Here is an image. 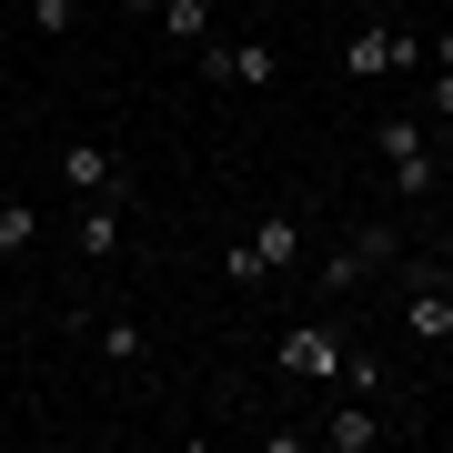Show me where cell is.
<instances>
[{
  "instance_id": "7c38bea8",
  "label": "cell",
  "mask_w": 453,
  "mask_h": 453,
  "mask_svg": "<svg viewBox=\"0 0 453 453\" xmlns=\"http://www.w3.org/2000/svg\"><path fill=\"white\" fill-rule=\"evenodd\" d=\"M151 20H162V41H172V50H202V41H211V0H162Z\"/></svg>"
},
{
  "instance_id": "8992f818",
  "label": "cell",
  "mask_w": 453,
  "mask_h": 453,
  "mask_svg": "<svg viewBox=\"0 0 453 453\" xmlns=\"http://www.w3.org/2000/svg\"><path fill=\"white\" fill-rule=\"evenodd\" d=\"M61 181H71V202H121V192H131L121 162H111L101 142H71V151H61Z\"/></svg>"
},
{
  "instance_id": "5bb4252c",
  "label": "cell",
  "mask_w": 453,
  "mask_h": 453,
  "mask_svg": "<svg viewBox=\"0 0 453 453\" xmlns=\"http://www.w3.org/2000/svg\"><path fill=\"white\" fill-rule=\"evenodd\" d=\"M423 111H434V121H453V71H434V81H423Z\"/></svg>"
},
{
  "instance_id": "ba28073f",
  "label": "cell",
  "mask_w": 453,
  "mask_h": 453,
  "mask_svg": "<svg viewBox=\"0 0 453 453\" xmlns=\"http://www.w3.org/2000/svg\"><path fill=\"white\" fill-rule=\"evenodd\" d=\"M81 342H91V353H101V363H111V372H142V363H151V333H142V323H131V312H101V323H91Z\"/></svg>"
},
{
  "instance_id": "4fadbf2b",
  "label": "cell",
  "mask_w": 453,
  "mask_h": 453,
  "mask_svg": "<svg viewBox=\"0 0 453 453\" xmlns=\"http://www.w3.org/2000/svg\"><path fill=\"white\" fill-rule=\"evenodd\" d=\"M31 242H41V202H20V192H11V202H0V262L31 252Z\"/></svg>"
},
{
  "instance_id": "277c9868",
  "label": "cell",
  "mask_w": 453,
  "mask_h": 453,
  "mask_svg": "<svg viewBox=\"0 0 453 453\" xmlns=\"http://www.w3.org/2000/svg\"><path fill=\"white\" fill-rule=\"evenodd\" d=\"M342 71H353V81H383V71H423V41H413V31H393V20H363V31L342 41Z\"/></svg>"
},
{
  "instance_id": "6da1fadb",
  "label": "cell",
  "mask_w": 453,
  "mask_h": 453,
  "mask_svg": "<svg viewBox=\"0 0 453 453\" xmlns=\"http://www.w3.org/2000/svg\"><path fill=\"white\" fill-rule=\"evenodd\" d=\"M303 252H312V222H303V211L282 202V211H262V222L242 232V242L222 252V273H232V292H273V282H282V273H292Z\"/></svg>"
},
{
  "instance_id": "30bf717a",
  "label": "cell",
  "mask_w": 453,
  "mask_h": 453,
  "mask_svg": "<svg viewBox=\"0 0 453 453\" xmlns=\"http://www.w3.org/2000/svg\"><path fill=\"white\" fill-rule=\"evenodd\" d=\"M403 333H413V342H453V292H443V282H413V292H403Z\"/></svg>"
},
{
  "instance_id": "9c48e42d",
  "label": "cell",
  "mask_w": 453,
  "mask_h": 453,
  "mask_svg": "<svg viewBox=\"0 0 453 453\" xmlns=\"http://www.w3.org/2000/svg\"><path fill=\"white\" fill-rule=\"evenodd\" d=\"M383 252H393V232H353V242H342V252H323L312 273H323V292H353V282H363Z\"/></svg>"
},
{
  "instance_id": "ac0fdd59",
  "label": "cell",
  "mask_w": 453,
  "mask_h": 453,
  "mask_svg": "<svg viewBox=\"0 0 453 453\" xmlns=\"http://www.w3.org/2000/svg\"><path fill=\"white\" fill-rule=\"evenodd\" d=\"M0 11H20V20H31V11H41V0H0Z\"/></svg>"
},
{
  "instance_id": "d6986e66",
  "label": "cell",
  "mask_w": 453,
  "mask_h": 453,
  "mask_svg": "<svg viewBox=\"0 0 453 453\" xmlns=\"http://www.w3.org/2000/svg\"><path fill=\"white\" fill-rule=\"evenodd\" d=\"M252 11H282V0H252Z\"/></svg>"
},
{
  "instance_id": "8fae6325",
  "label": "cell",
  "mask_w": 453,
  "mask_h": 453,
  "mask_svg": "<svg viewBox=\"0 0 453 453\" xmlns=\"http://www.w3.org/2000/svg\"><path fill=\"white\" fill-rule=\"evenodd\" d=\"M71 242H81V262H111L121 252V211L111 202H81V211H71Z\"/></svg>"
},
{
  "instance_id": "e0dca14e",
  "label": "cell",
  "mask_w": 453,
  "mask_h": 453,
  "mask_svg": "<svg viewBox=\"0 0 453 453\" xmlns=\"http://www.w3.org/2000/svg\"><path fill=\"white\" fill-rule=\"evenodd\" d=\"M121 11H131V20H151V11H162V0H121Z\"/></svg>"
},
{
  "instance_id": "5b68a950",
  "label": "cell",
  "mask_w": 453,
  "mask_h": 453,
  "mask_svg": "<svg viewBox=\"0 0 453 453\" xmlns=\"http://www.w3.org/2000/svg\"><path fill=\"white\" fill-rule=\"evenodd\" d=\"M372 142H383V162H393V181H403V202H423V192L443 181V172H434V142H423V121H413V111H393Z\"/></svg>"
},
{
  "instance_id": "7a4b0ae2",
  "label": "cell",
  "mask_w": 453,
  "mask_h": 453,
  "mask_svg": "<svg viewBox=\"0 0 453 453\" xmlns=\"http://www.w3.org/2000/svg\"><path fill=\"white\" fill-rule=\"evenodd\" d=\"M202 81L211 91H273L282 81V50L273 41H202Z\"/></svg>"
},
{
  "instance_id": "52a82bcc",
  "label": "cell",
  "mask_w": 453,
  "mask_h": 453,
  "mask_svg": "<svg viewBox=\"0 0 453 453\" xmlns=\"http://www.w3.org/2000/svg\"><path fill=\"white\" fill-rule=\"evenodd\" d=\"M393 434H403V423H383L372 403H333L323 413V453H383Z\"/></svg>"
},
{
  "instance_id": "3957f363",
  "label": "cell",
  "mask_w": 453,
  "mask_h": 453,
  "mask_svg": "<svg viewBox=\"0 0 453 453\" xmlns=\"http://www.w3.org/2000/svg\"><path fill=\"white\" fill-rule=\"evenodd\" d=\"M273 363L292 372V383H342V363H353V342H342L333 323H292V333L273 342Z\"/></svg>"
},
{
  "instance_id": "2e32d148",
  "label": "cell",
  "mask_w": 453,
  "mask_h": 453,
  "mask_svg": "<svg viewBox=\"0 0 453 453\" xmlns=\"http://www.w3.org/2000/svg\"><path fill=\"white\" fill-rule=\"evenodd\" d=\"M434 282H443V292H453V242H443V252H434Z\"/></svg>"
},
{
  "instance_id": "9a60e30c",
  "label": "cell",
  "mask_w": 453,
  "mask_h": 453,
  "mask_svg": "<svg viewBox=\"0 0 453 453\" xmlns=\"http://www.w3.org/2000/svg\"><path fill=\"white\" fill-rule=\"evenodd\" d=\"M423 61H434V71H453V31H434V41H423Z\"/></svg>"
}]
</instances>
